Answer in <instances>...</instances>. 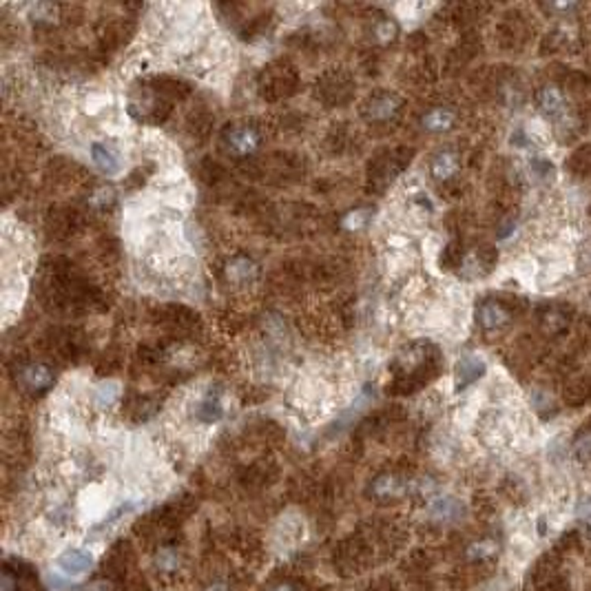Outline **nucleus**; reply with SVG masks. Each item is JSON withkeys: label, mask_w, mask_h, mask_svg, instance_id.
Segmentation results:
<instances>
[{"label": "nucleus", "mask_w": 591, "mask_h": 591, "mask_svg": "<svg viewBox=\"0 0 591 591\" xmlns=\"http://www.w3.org/2000/svg\"><path fill=\"white\" fill-rule=\"evenodd\" d=\"M390 532H375V534H359L343 540L339 549L334 551V565L343 574H361L370 567L379 565L388 556H392Z\"/></svg>", "instance_id": "nucleus-1"}, {"label": "nucleus", "mask_w": 591, "mask_h": 591, "mask_svg": "<svg viewBox=\"0 0 591 591\" xmlns=\"http://www.w3.org/2000/svg\"><path fill=\"white\" fill-rule=\"evenodd\" d=\"M430 343H412L403 353L396 355L392 364L394 390L412 392L428 381V370H434V364H437V353L430 355Z\"/></svg>", "instance_id": "nucleus-2"}, {"label": "nucleus", "mask_w": 591, "mask_h": 591, "mask_svg": "<svg viewBox=\"0 0 591 591\" xmlns=\"http://www.w3.org/2000/svg\"><path fill=\"white\" fill-rule=\"evenodd\" d=\"M401 111V98L392 91H377L370 93L364 106H361V115H364L368 122L375 124H383L390 122Z\"/></svg>", "instance_id": "nucleus-3"}, {"label": "nucleus", "mask_w": 591, "mask_h": 591, "mask_svg": "<svg viewBox=\"0 0 591 591\" xmlns=\"http://www.w3.org/2000/svg\"><path fill=\"white\" fill-rule=\"evenodd\" d=\"M410 489H412L410 478H403L394 472H385L372 480L368 487V494H370V499H375L377 503H392V501L407 496Z\"/></svg>", "instance_id": "nucleus-4"}, {"label": "nucleus", "mask_w": 591, "mask_h": 591, "mask_svg": "<svg viewBox=\"0 0 591 591\" xmlns=\"http://www.w3.org/2000/svg\"><path fill=\"white\" fill-rule=\"evenodd\" d=\"M222 144L228 155L246 158V155H250L259 147V136H257V131L248 124H233L224 131Z\"/></svg>", "instance_id": "nucleus-5"}, {"label": "nucleus", "mask_w": 591, "mask_h": 591, "mask_svg": "<svg viewBox=\"0 0 591 591\" xmlns=\"http://www.w3.org/2000/svg\"><path fill=\"white\" fill-rule=\"evenodd\" d=\"M399 153L401 151H396V149L383 151L379 158L372 160V164H370V179H372V182L379 184V186H385V184H390L392 179L401 173V168L410 160H405V155H399Z\"/></svg>", "instance_id": "nucleus-6"}, {"label": "nucleus", "mask_w": 591, "mask_h": 591, "mask_svg": "<svg viewBox=\"0 0 591 591\" xmlns=\"http://www.w3.org/2000/svg\"><path fill=\"white\" fill-rule=\"evenodd\" d=\"M91 160L95 168L106 177H113L122 171V153H120V149L113 142H93Z\"/></svg>", "instance_id": "nucleus-7"}, {"label": "nucleus", "mask_w": 591, "mask_h": 591, "mask_svg": "<svg viewBox=\"0 0 591 591\" xmlns=\"http://www.w3.org/2000/svg\"><path fill=\"white\" fill-rule=\"evenodd\" d=\"M56 381L54 370L47 364H27L25 368H20V383L22 388H27L29 392H44L49 390Z\"/></svg>", "instance_id": "nucleus-8"}, {"label": "nucleus", "mask_w": 591, "mask_h": 591, "mask_svg": "<svg viewBox=\"0 0 591 591\" xmlns=\"http://www.w3.org/2000/svg\"><path fill=\"white\" fill-rule=\"evenodd\" d=\"M33 589V574L29 567L18 560H7L3 567V585L0 591H31Z\"/></svg>", "instance_id": "nucleus-9"}, {"label": "nucleus", "mask_w": 591, "mask_h": 591, "mask_svg": "<svg viewBox=\"0 0 591 591\" xmlns=\"http://www.w3.org/2000/svg\"><path fill=\"white\" fill-rule=\"evenodd\" d=\"M295 87V74L291 69L280 67L277 69V78L273 74V69H264L261 76V93L268 95V98H282V95H288Z\"/></svg>", "instance_id": "nucleus-10"}, {"label": "nucleus", "mask_w": 591, "mask_h": 591, "mask_svg": "<svg viewBox=\"0 0 591 591\" xmlns=\"http://www.w3.org/2000/svg\"><path fill=\"white\" fill-rule=\"evenodd\" d=\"M476 319L485 330H499L510 323V312L499 301H483L476 310Z\"/></svg>", "instance_id": "nucleus-11"}, {"label": "nucleus", "mask_w": 591, "mask_h": 591, "mask_svg": "<svg viewBox=\"0 0 591 591\" xmlns=\"http://www.w3.org/2000/svg\"><path fill=\"white\" fill-rule=\"evenodd\" d=\"M317 87H330V89H319L321 100L328 102L330 106H339V104L348 102L350 95H353V80H350L346 74H341V71H339V76H337V82L328 84L325 80H321V84H317Z\"/></svg>", "instance_id": "nucleus-12"}, {"label": "nucleus", "mask_w": 591, "mask_h": 591, "mask_svg": "<svg viewBox=\"0 0 591 591\" xmlns=\"http://www.w3.org/2000/svg\"><path fill=\"white\" fill-rule=\"evenodd\" d=\"M485 372V364L474 355H467L458 361L456 366V390H463L467 385H472L476 379L483 377Z\"/></svg>", "instance_id": "nucleus-13"}, {"label": "nucleus", "mask_w": 591, "mask_h": 591, "mask_svg": "<svg viewBox=\"0 0 591 591\" xmlns=\"http://www.w3.org/2000/svg\"><path fill=\"white\" fill-rule=\"evenodd\" d=\"M257 264L248 257H235L226 266V277L233 284H250L257 280Z\"/></svg>", "instance_id": "nucleus-14"}, {"label": "nucleus", "mask_w": 591, "mask_h": 591, "mask_svg": "<svg viewBox=\"0 0 591 591\" xmlns=\"http://www.w3.org/2000/svg\"><path fill=\"white\" fill-rule=\"evenodd\" d=\"M153 562H155L158 574H175V572H179V567H182L184 556L175 545H162L158 551H155Z\"/></svg>", "instance_id": "nucleus-15"}, {"label": "nucleus", "mask_w": 591, "mask_h": 591, "mask_svg": "<svg viewBox=\"0 0 591 591\" xmlns=\"http://www.w3.org/2000/svg\"><path fill=\"white\" fill-rule=\"evenodd\" d=\"M58 565H60V569H63V572L76 576V574L87 572L89 567L93 565V558H91V553H87V551L71 549V551L63 553V558L58 560Z\"/></svg>", "instance_id": "nucleus-16"}, {"label": "nucleus", "mask_w": 591, "mask_h": 591, "mask_svg": "<svg viewBox=\"0 0 591 591\" xmlns=\"http://www.w3.org/2000/svg\"><path fill=\"white\" fill-rule=\"evenodd\" d=\"M430 171L437 179H450L456 171H458V158L452 151H441L439 155H434V160L430 164Z\"/></svg>", "instance_id": "nucleus-17"}, {"label": "nucleus", "mask_w": 591, "mask_h": 591, "mask_svg": "<svg viewBox=\"0 0 591 591\" xmlns=\"http://www.w3.org/2000/svg\"><path fill=\"white\" fill-rule=\"evenodd\" d=\"M197 419L202 421V423H217L222 416H224V405H222V399L220 394H209L207 399H204L200 405H197Z\"/></svg>", "instance_id": "nucleus-18"}, {"label": "nucleus", "mask_w": 591, "mask_h": 591, "mask_svg": "<svg viewBox=\"0 0 591 591\" xmlns=\"http://www.w3.org/2000/svg\"><path fill=\"white\" fill-rule=\"evenodd\" d=\"M538 104L540 108L551 118H558L565 111V98L556 87H545L538 93Z\"/></svg>", "instance_id": "nucleus-19"}, {"label": "nucleus", "mask_w": 591, "mask_h": 591, "mask_svg": "<svg viewBox=\"0 0 591 591\" xmlns=\"http://www.w3.org/2000/svg\"><path fill=\"white\" fill-rule=\"evenodd\" d=\"M452 124H454V113L445 106H437L423 115V127L428 131H437V133H441V131L452 129Z\"/></svg>", "instance_id": "nucleus-20"}, {"label": "nucleus", "mask_w": 591, "mask_h": 591, "mask_svg": "<svg viewBox=\"0 0 591 591\" xmlns=\"http://www.w3.org/2000/svg\"><path fill=\"white\" fill-rule=\"evenodd\" d=\"M118 396H120V385L115 381H106V383L100 385L98 390H95V405L108 407V405L115 403Z\"/></svg>", "instance_id": "nucleus-21"}, {"label": "nucleus", "mask_w": 591, "mask_h": 591, "mask_svg": "<svg viewBox=\"0 0 591 591\" xmlns=\"http://www.w3.org/2000/svg\"><path fill=\"white\" fill-rule=\"evenodd\" d=\"M368 222H370V211H366V209L350 211L343 217V226L348 228V231H361V228L368 226Z\"/></svg>", "instance_id": "nucleus-22"}, {"label": "nucleus", "mask_w": 591, "mask_h": 591, "mask_svg": "<svg viewBox=\"0 0 591 591\" xmlns=\"http://www.w3.org/2000/svg\"><path fill=\"white\" fill-rule=\"evenodd\" d=\"M394 33H396V25H394V22H392L390 18H385V20L377 22V27H375V35H377L379 40L388 42V40H392V38H394Z\"/></svg>", "instance_id": "nucleus-23"}, {"label": "nucleus", "mask_w": 591, "mask_h": 591, "mask_svg": "<svg viewBox=\"0 0 591 591\" xmlns=\"http://www.w3.org/2000/svg\"><path fill=\"white\" fill-rule=\"evenodd\" d=\"M264 591H304V587H301L299 583L288 581V578H286V581H277V583L268 585Z\"/></svg>", "instance_id": "nucleus-24"}, {"label": "nucleus", "mask_w": 591, "mask_h": 591, "mask_svg": "<svg viewBox=\"0 0 591 591\" xmlns=\"http://www.w3.org/2000/svg\"><path fill=\"white\" fill-rule=\"evenodd\" d=\"M366 591H394V583L388 581V578H381V581H377L375 585H370Z\"/></svg>", "instance_id": "nucleus-25"}, {"label": "nucleus", "mask_w": 591, "mask_h": 591, "mask_svg": "<svg viewBox=\"0 0 591 591\" xmlns=\"http://www.w3.org/2000/svg\"><path fill=\"white\" fill-rule=\"evenodd\" d=\"M204 591H233V587L228 585L226 581H213Z\"/></svg>", "instance_id": "nucleus-26"}]
</instances>
